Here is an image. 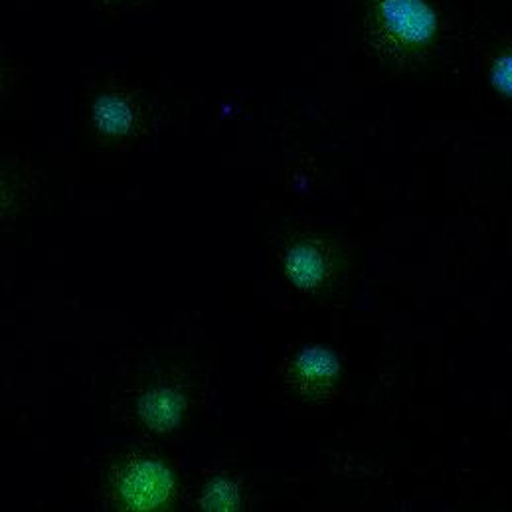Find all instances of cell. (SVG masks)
Segmentation results:
<instances>
[{"label":"cell","instance_id":"obj_1","mask_svg":"<svg viewBox=\"0 0 512 512\" xmlns=\"http://www.w3.org/2000/svg\"><path fill=\"white\" fill-rule=\"evenodd\" d=\"M443 32V16L433 0H366L364 34L384 60L424 62L439 48Z\"/></svg>","mask_w":512,"mask_h":512},{"label":"cell","instance_id":"obj_2","mask_svg":"<svg viewBox=\"0 0 512 512\" xmlns=\"http://www.w3.org/2000/svg\"><path fill=\"white\" fill-rule=\"evenodd\" d=\"M176 481L171 469L149 457H135L119 465L111 493L119 509L157 511L171 503Z\"/></svg>","mask_w":512,"mask_h":512},{"label":"cell","instance_id":"obj_3","mask_svg":"<svg viewBox=\"0 0 512 512\" xmlns=\"http://www.w3.org/2000/svg\"><path fill=\"white\" fill-rule=\"evenodd\" d=\"M283 382L305 400H333L342 384L341 360L327 346H305L283 366Z\"/></svg>","mask_w":512,"mask_h":512},{"label":"cell","instance_id":"obj_4","mask_svg":"<svg viewBox=\"0 0 512 512\" xmlns=\"http://www.w3.org/2000/svg\"><path fill=\"white\" fill-rule=\"evenodd\" d=\"M283 269L293 287L301 291H315L327 285L335 275L337 252L331 242L317 236H305L287 248Z\"/></svg>","mask_w":512,"mask_h":512},{"label":"cell","instance_id":"obj_5","mask_svg":"<svg viewBox=\"0 0 512 512\" xmlns=\"http://www.w3.org/2000/svg\"><path fill=\"white\" fill-rule=\"evenodd\" d=\"M184 412V394L174 386H155L145 392L137 404V414L143 426L153 431H169L178 426Z\"/></svg>","mask_w":512,"mask_h":512},{"label":"cell","instance_id":"obj_6","mask_svg":"<svg viewBox=\"0 0 512 512\" xmlns=\"http://www.w3.org/2000/svg\"><path fill=\"white\" fill-rule=\"evenodd\" d=\"M481 60L487 86L512 107V30L491 38Z\"/></svg>","mask_w":512,"mask_h":512},{"label":"cell","instance_id":"obj_7","mask_svg":"<svg viewBox=\"0 0 512 512\" xmlns=\"http://www.w3.org/2000/svg\"><path fill=\"white\" fill-rule=\"evenodd\" d=\"M93 123L105 137H123L131 131L135 113L123 95H101L93 105Z\"/></svg>","mask_w":512,"mask_h":512},{"label":"cell","instance_id":"obj_8","mask_svg":"<svg viewBox=\"0 0 512 512\" xmlns=\"http://www.w3.org/2000/svg\"><path fill=\"white\" fill-rule=\"evenodd\" d=\"M240 503V489L228 477H214L200 497V507L204 511H238Z\"/></svg>","mask_w":512,"mask_h":512}]
</instances>
